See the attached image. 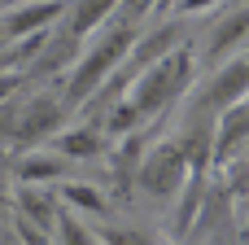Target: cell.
Masks as SVG:
<instances>
[{"instance_id": "cell-8", "label": "cell", "mask_w": 249, "mask_h": 245, "mask_svg": "<svg viewBox=\"0 0 249 245\" xmlns=\"http://www.w3.org/2000/svg\"><path fill=\"white\" fill-rule=\"evenodd\" d=\"M179 31L175 26H162V31H153V35H144V39H136V48H131V66H140V70H149V66H158V61H166L179 44Z\"/></svg>"}, {"instance_id": "cell-7", "label": "cell", "mask_w": 249, "mask_h": 245, "mask_svg": "<svg viewBox=\"0 0 249 245\" xmlns=\"http://www.w3.org/2000/svg\"><path fill=\"white\" fill-rule=\"evenodd\" d=\"M144 184H149L153 193H171L175 184H184V153H179V149L153 153L149 167H144Z\"/></svg>"}, {"instance_id": "cell-1", "label": "cell", "mask_w": 249, "mask_h": 245, "mask_svg": "<svg viewBox=\"0 0 249 245\" xmlns=\"http://www.w3.org/2000/svg\"><path fill=\"white\" fill-rule=\"evenodd\" d=\"M131 48H136V31L127 26V22H109L88 48H83V57H79V66L70 70V83H66V101L70 105H79V101H88L109 75H114V66H123L127 57H131Z\"/></svg>"}, {"instance_id": "cell-15", "label": "cell", "mask_w": 249, "mask_h": 245, "mask_svg": "<svg viewBox=\"0 0 249 245\" xmlns=\"http://www.w3.org/2000/svg\"><path fill=\"white\" fill-rule=\"evenodd\" d=\"M9 92H13V75H4V70H0V101H4Z\"/></svg>"}, {"instance_id": "cell-9", "label": "cell", "mask_w": 249, "mask_h": 245, "mask_svg": "<svg viewBox=\"0 0 249 245\" xmlns=\"http://www.w3.org/2000/svg\"><path fill=\"white\" fill-rule=\"evenodd\" d=\"M245 35H249V4H241L236 13L219 18V26H214V35H210V57H219V53H232V48H236Z\"/></svg>"}, {"instance_id": "cell-14", "label": "cell", "mask_w": 249, "mask_h": 245, "mask_svg": "<svg viewBox=\"0 0 249 245\" xmlns=\"http://www.w3.org/2000/svg\"><path fill=\"white\" fill-rule=\"evenodd\" d=\"M105 245H153V241L140 232H105Z\"/></svg>"}, {"instance_id": "cell-6", "label": "cell", "mask_w": 249, "mask_h": 245, "mask_svg": "<svg viewBox=\"0 0 249 245\" xmlns=\"http://www.w3.org/2000/svg\"><path fill=\"white\" fill-rule=\"evenodd\" d=\"M66 175V158L61 153H44V149H35V153H26L22 162H18V180H22V188H39V184H53V180H61Z\"/></svg>"}, {"instance_id": "cell-2", "label": "cell", "mask_w": 249, "mask_h": 245, "mask_svg": "<svg viewBox=\"0 0 249 245\" xmlns=\"http://www.w3.org/2000/svg\"><path fill=\"white\" fill-rule=\"evenodd\" d=\"M188 79H193V53H188V48H175L166 61L149 66V70L131 83V92H127L123 101L136 110V118H149V114H158L162 105H171V101L188 88Z\"/></svg>"}, {"instance_id": "cell-10", "label": "cell", "mask_w": 249, "mask_h": 245, "mask_svg": "<svg viewBox=\"0 0 249 245\" xmlns=\"http://www.w3.org/2000/svg\"><path fill=\"white\" fill-rule=\"evenodd\" d=\"M57 153L66 162H79V158H96L101 153V132L96 127H70L57 136Z\"/></svg>"}, {"instance_id": "cell-5", "label": "cell", "mask_w": 249, "mask_h": 245, "mask_svg": "<svg viewBox=\"0 0 249 245\" xmlns=\"http://www.w3.org/2000/svg\"><path fill=\"white\" fill-rule=\"evenodd\" d=\"M57 123H61V105H57L53 96H39V101H31V110L18 118V140H22V145H35V140H44L48 132H57Z\"/></svg>"}, {"instance_id": "cell-4", "label": "cell", "mask_w": 249, "mask_h": 245, "mask_svg": "<svg viewBox=\"0 0 249 245\" xmlns=\"http://www.w3.org/2000/svg\"><path fill=\"white\" fill-rule=\"evenodd\" d=\"M61 13H66V4H26V9H13V13L4 18L0 35H4V39H26V35H39V31H48Z\"/></svg>"}, {"instance_id": "cell-13", "label": "cell", "mask_w": 249, "mask_h": 245, "mask_svg": "<svg viewBox=\"0 0 249 245\" xmlns=\"http://www.w3.org/2000/svg\"><path fill=\"white\" fill-rule=\"evenodd\" d=\"M61 197H66L70 206L88 210V215H105V197H101L96 188H88V184H61Z\"/></svg>"}, {"instance_id": "cell-11", "label": "cell", "mask_w": 249, "mask_h": 245, "mask_svg": "<svg viewBox=\"0 0 249 245\" xmlns=\"http://www.w3.org/2000/svg\"><path fill=\"white\" fill-rule=\"evenodd\" d=\"M114 18V4H79L70 13V39H88L96 26H109Z\"/></svg>"}, {"instance_id": "cell-12", "label": "cell", "mask_w": 249, "mask_h": 245, "mask_svg": "<svg viewBox=\"0 0 249 245\" xmlns=\"http://www.w3.org/2000/svg\"><path fill=\"white\" fill-rule=\"evenodd\" d=\"M53 241L57 245H101L83 224H79V215H70V210H61V219H57V228H53Z\"/></svg>"}, {"instance_id": "cell-3", "label": "cell", "mask_w": 249, "mask_h": 245, "mask_svg": "<svg viewBox=\"0 0 249 245\" xmlns=\"http://www.w3.org/2000/svg\"><path fill=\"white\" fill-rule=\"evenodd\" d=\"M245 92H249V48L236 57V61L223 66V75H219L214 88L206 92V105H210V110H232Z\"/></svg>"}, {"instance_id": "cell-16", "label": "cell", "mask_w": 249, "mask_h": 245, "mask_svg": "<svg viewBox=\"0 0 249 245\" xmlns=\"http://www.w3.org/2000/svg\"><path fill=\"white\" fill-rule=\"evenodd\" d=\"M0 39H4V35H0Z\"/></svg>"}]
</instances>
